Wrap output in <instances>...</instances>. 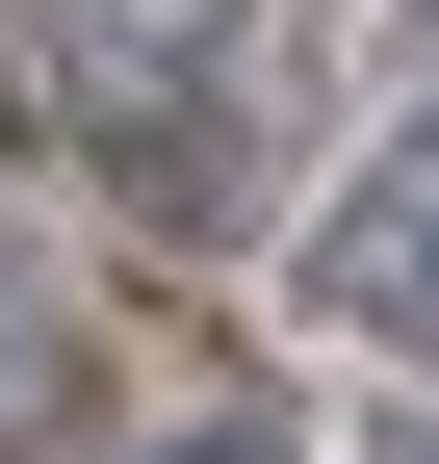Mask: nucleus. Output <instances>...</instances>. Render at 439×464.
<instances>
[{"instance_id": "3", "label": "nucleus", "mask_w": 439, "mask_h": 464, "mask_svg": "<svg viewBox=\"0 0 439 464\" xmlns=\"http://www.w3.org/2000/svg\"><path fill=\"white\" fill-rule=\"evenodd\" d=\"M130 464H310L285 413H181V439H130Z\"/></svg>"}, {"instance_id": "2", "label": "nucleus", "mask_w": 439, "mask_h": 464, "mask_svg": "<svg viewBox=\"0 0 439 464\" xmlns=\"http://www.w3.org/2000/svg\"><path fill=\"white\" fill-rule=\"evenodd\" d=\"M52 413H78V335H52L26 284H0V439H52Z\"/></svg>"}, {"instance_id": "4", "label": "nucleus", "mask_w": 439, "mask_h": 464, "mask_svg": "<svg viewBox=\"0 0 439 464\" xmlns=\"http://www.w3.org/2000/svg\"><path fill=\"white\" fill-rule=\"evenodd\" d=\"M388 464H439V413H414V439H388Z\"/></svg>"}, {"instance_id": "1", "label": "nucleus", "mask_w": 439, "mask_h": 464, "mask_svg": "<svg viewBox=\"0 0 439 464\" xmlns=\"http://www.w3.org/2000/svg\"><path fill=\"white\" fill-rule=\"evenodd\" d=\"M310 335H362V362H439V103L362 155L337 207H310Z\"/></svg>"}]
</instances>
